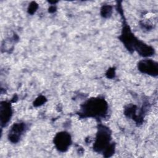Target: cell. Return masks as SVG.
I'll return each mask as SVG.
<instances>
[{"label":"cell","mask_w":158,"mask_h":158,"mask_svg":"<svg viewBox=\"0 0 158 158\" xmlns=\"http://www.w3.org/2000/svg\"><path fill=\"white\" fill-rule=\"evenodd\" d=\"M110 133L109 129L104 126L100 127L93 146L95 151L103 153L106 157L110 156L114 152V144L110 143Z\"/></svg>","instance_id":"cell-1"},{"label":"cell","mask_w":158,"mask_h":158,"mask_svg":"<svg viewBox=\"0 0 158 158\" xmlns=\"http://www.w3.org/2000/svg\"><path fill=\"white\" fill-rule=\"evenodd\" d=\"M81 109L82 114L85 116L101 117L106 114L107 110V104L103 99L92 98L83 104Z\"/></svg>","instance_id":"cell-2"},{"label":"cell","mask_w":158,"mask_h":158,"mask_svg":"<svg viewBox=\"0 0 158 158\" xmlns=\"http://www.w3.org/2000/svg\"><path fill=\"white\" fill-rule=\"evenodd\" d=\"M120 40L129 51H134L135 46L139 41L131 33L128 25H125L123 27L122 35L120 36Z\"/></svg>","instance_id":"cell-3"},{"label":"cell","mask_w":158,"mask_h":158,"mask_svg":"<svg viewBox=\"0 0 158 158\" xmlns=\"http://www.w3.org/2000/svg\"><path fill=\"white\" fill-rule=\"evenodd\" d=\"M138 70L147 75L157 76L158 73V64L156 62L151 59H144L138 64Z\"/></svg>","instance_id":"cell-4"},{"label":"cell","mask_w":158,"mask_h":158,"mask_svg":"<svg viewBox=\"0 0 158 158\" xmlns=\"http://www.w3.org/2000/svg\"><path fill=\"white\" fill-rule=\"evenodd\" d=\"M56 148L60 152L66 151L71 144V137L69 133L62 131L57 133L54 139Z\"/></svg>","instance_id":"cell-5"},{"label":"cell","mask_w":158,"mask_h":158,"mask_svg":"<svg viewBox=\"0 0 158 158\" xmlns=\"http://www.w3.org/2000/svg\"><path fill=\"white\" fill-rule=\"evenodd\" d=\"M12 111L10 103L2 101L0 104V120L2 126H6L10 120Z\"/></svg>","instance_id":"cell-6"},{"label":"cell","mask_w":158,"mask_h":158,"mask_svg":"<svg viewBox=\"0 0 158 158\" xmlns=\"http://www.w3.org/2000/svg\"><path fill=\"white\" fill-rule=\"evenodd\" d=\"M25 125L23 123H14L9 133L8 138L12 143H17L19 140L22 134L25 131Z\"/></svg>","instance_id":"cell-7"},{"label":"cell","mask_w":158,"mask_h":158,"mask_svg":"<svg viewBox=\"0 0 158 158\" xmlns=\"http://www.w3.org/2000/svg\"><path fill=\"white\" fill-rule=\"evenodd\" d=\"M112 11V7L109 5H106V6H103L101 8V13L104 17H109L111 15Z\"/></svg>","instance_id":"cell-8"},{"label":"cell","mask_w":158,"mask_h":158,"mask_svg":"<svg viewBox=\"0 0 158 158\" xmlns=\"http://www.w3.org/2000/svg\"><path fill=\"white\" fill-rule=\"evenodd\" d=\"M37 8H38V4H37L36 2H32L30 4V6H29V7H28V12H29L30 14H33L36 10Z\"/></svg>","instance_id":"cell-9"},{"label":"cell","mask_w":158,"mask_h":158,"mask_svg":"<svg viewBox=\"0 0 158 158\" xmlns=\"http://www.w3.org/2000/svg\"><path fill=\"white\" fill-rule=\"evenodd\" d=\"M46 101V99L44 96H40L39 98H38L36 101L34 102V106H40L41 104H43Z\"/></svg>","instance_id":"cell-10"},{"label":"cell","mask_w":158,"mask_h":158,"mask_svg":"<svg viewBox=\"0 0 158 158\" xmlns=\"http://www.w3.org/2000/svg\"><path fill=\"white\" fill-rule=\"evenodd\" d=\"M114 70L113 69H110L108 70V72L107 73V76L108 78H112L114 77Z\"/></svg>","instance_id":"cell-11"},{"label":"cell","mask_w":158,"mask_h":158,"mask_svg":"<svg viewBox=\"0 0 158 158\" xmlns=\"http://www.w3.org/2000/svg\"><path fill=\"white\" fill-rule=\"evenodd\" d=\"M56 10V7L54 6H51L50 8L49 9V11L50 12H54Z\"/></svg>","instance_id":"cell-12"}]
</instances>
